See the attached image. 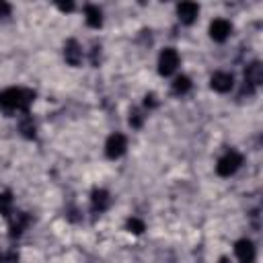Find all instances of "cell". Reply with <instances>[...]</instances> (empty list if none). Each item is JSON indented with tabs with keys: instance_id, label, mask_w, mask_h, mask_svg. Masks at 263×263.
Here are the masks:
<instances>
[{
	"instance_id": "cell-4",
	"label": "cell",
	"mask_w": 263,
	"mask_h": 263,
	"mask_svg": "<svg viewBox=\"0 0 263 263\" xmlns=\"http://www.w3.org/2000/svg\"><path fill=\"white\" fill-rule=\"evenodd\" d=\"M125 148H127V138L123 134H111L105 144V154L109 158H119L125 154Z\"/></svg>"
},
{
	"instance_id": "cell-3",
	"label": "cell",
	"mask_w": 263,
	"mask_h": 263,
	"mask_svg": "<svg viewBox=\"0 0 263 263\" xmlns=\"http://www.w3.org/2000/svg\"><path fill=\"white\" fill-rule=\"evenodd\" d=\"M177 66H179V53H177V49H173V47L162 49V53L158 58V72L162 76H171L177 70Z\"/></svg>"
},
{
	"instance_id": "cell-12",
	"label": "cell",
	"mask_w": 263,
	"mask_h": 263,
	"mask_svg": "<svg viewBox=\"0 0 263 263\" xmlns=\"http://www.w3.org/2000/svg\"><path fill=\"white\" fill-rule=\"evenodd\" d=\"M84 21H86V25L88 27H101V23H103V12H101V8L99 6H95V4H86L84 6Z\"/></svg>"
},
{
	"instance_id": "cell-5",
	"label": "cell",
	"mask_w": 263,
	"mask_h": 263,
	"mask_svg": "<svg viewBox=\"0 0 263 263\" xmlns=\"http://www.w3.org/2000/svg\"><path fill=\"white\" fill-rule=\"evenodd\" d=\"M261 80H263L261 64H259V62L249 64L247 70H245V88H247V92H253V90L261 84Z\"/></svg>"
},
{
	"instance_id": "cell-13",
	"label": "cell",
	"mask_w": 263,
	"mask_h": 263,
	"mask_svg": "<svg viewBox=\"0 0 263 263\" xmlns=\"http://www.w3.org/2000/svg\"><path fill=\"white\" fill-rule=\"evenodd\" d=\"M27 224H29V218H27L25 214H14V216L10 218V234H12V236H18V234L27 228Z\"/></svg>"
},
{
	"instance_id": "cell-17",
	"label": "cell",
	"mask_w": 263,
	"mask_h": 263,
	"mask_svg": "<svg viewBox=\"0 0 263 263\" xmlns=\"http://www.w3.org/2000/svg\"><path fill=\"white\" fill-rule=\"evenodd\" d=\"M127 228H129V232H134V234H140V232H144V222L142 220H138V218H129L127 220Z\"/></svg>"
},
{
	"instance_id": "cell-8",
	"label": "cell",
	"mask_w": 263,
	"mask_h": 263,
	"mask_svg": "<svg viewBox=\"0 0 263 263\" xmlns=\"http://www.w3.org/2000/svg\"><path fill=\"white\" fill-rule=\"evenodd\" d=\"M230 31H232V25H230L226 18H214L212 25H210V37H212L214 41H224V39H228Z\"/></svg>"
},
{
	"instance_id": "cell-1",
	"label": "cell",
	"mask_w": 263,
	"mask_h": 263,
	"mask_svg": "<svg viewBox=\"0 0 263 263\" xmlns=\"http://www.w3.org/2000/svg\"><path fill=\"white\" fill-rule=\"evenodd\" d=\"M33 99H35L33 90L12 86V88H6L0 92V107L4 111H27L29 105L33 103Z\"/></svg>"
},
{
	"instance_id": "cell-7",
	"label": "cell",
	"mask_w": 263,
	"mask_h": 263,
	"mask_svg": "<svg viewBox=\"0 0 263 263\" xmlns=\"http://www.w3.org/2000/svg\"><path fill=\"white\" fill-rule=\"evenodd\" d=\"M234 253H236V259L238 263H253L255 261V245L249 240V238H242L234 245Z\"/></svg>"
},
{
	"instance_id": "cell-20",
	"label": "cell",
	"mask_w": 263,
	"mask_h": 263,
	"mask_svg": "<svg viewBox=\"0 0 263 263\" xmlns=\"http://www.w3.org/2000/svg\"><path fill=\"white\" fill-rule=\"evenodd\" d=\"M144 105H146V107H156V97H154V95H146Z\"/></svg>"
},
{
	"instance_id": "cell-19",
	"label": "cell",
	"mask_w": 263,
	"mask_h": 263,
	"mask_svg": "<svg viewBox=\"0 0 263 263\" xmlns=\"http://www.w3.org/2000/svg\"><path fill=\"white\" fill-rule=\"evenodd\" d=\"M8 14H10V4L0 0V18H4V16H8Z\"/></svg>"
},
{
	"instance_id": "cell-14",
	"label": "cell",
	"mask_w": 263,
	"mask_h": 263,
	"mask_svg": "<svg viewBox=\"0 0 263 263\" xmlns=\"http://www.w3.org/2000/svg\"><path fill=\"white\" fill-rule=\"evenodd\" d=\"M189 88H191V80L187 76H177L175 78V82H173V92L175 95H185Z\"/></svg>"
},
{
	"instance_id": "cell-15",
	"label": "cell",
	"mask_w": 263,
	"mask_h": 263,
	"mask_svg": "<svg viewBox=\"0 0 263 263\" xmlns=\"http://www.w3.org/2000/svg\"><path fill=\"white\" fill-rule=\"evenodd\" d=\"M0 214L6 216V218H10V214H14L12 212V197H10V193H0Z\"/></svg>"
},
{
	"instance_id": "cell-9",
	"label": "cell",
	"mask_w": 263,
	"mask_h": 263,
	"mask_svg": "<svg viewBox=\"0 0 263 263\" xmlns=\"http://www.w3.org/2000/svg\"><path fill=\"white\" fill-rule=\"evenodd\" d=\"M177 14H179V21L183 25H191L199 14V6L195 2H181L177 6Z\"/></svg>"
},
{
	"instance_id": "cell-18",
	"label": "cell",
	"mask_w": 263,
	"mask_h": 263,
	"mask_svg": "<svg viewBox=\"0 0 263 263\" xmlns=\"http://www.w3.org/2000/svg\"><path fill=\"white\" fill-rule=\"evenodd\" d=\"M142 121H144V115H142L140 111H134V113L129 115V123H132L134 127H140V125H142Z\"/></svg>"
},
{
	"instance_id": "cell-6",
	"label": "cell",
	"mask_w": 263,
	"mask_h": 263,
	"mask_svg": "<svg viewBox=\"0 0 263 263\" xmlns=\"http://www.w3.org/2000/svg\"><path fill=\"white\" fill-rule=\"evenodd\" d=\"M210 86L218 92H228L234 86V76L230 72H214L210 78Z\"/></svg>"
},
{
	"instance_id": "cell-16",
	"label": "cell",
	"mask_w": 263,
	"mask_h": 263,
	"mask_svg": "<svg viewBox=\"0 0 263 263\" xmlns=\"http://www.w3.org/2000/svg\"><path fill=\"white\" fill-rule=\"evenodd\" d=\"M21 132H23V136H27V138H33V136H35V123H33L31 117H23V121H21Z\"/></svg>"
},
{
	"instance_id": "cell-10",
	"label": "cell",
	"mask_w": 263,
	"mask_h": 263,
	"mask_svg": "<svg viewBox=\"0 0 263 263\" xmlns=\"http://www.w3.org/2000/svg\"><path fill=\"white\" fill-rule=\"evenodd\" d=\"M64 58H66V62L70 66H78L82 62V47L78 45V41H74V39L66 41V45H64Z\"/></svg>"
},
{
	"instance_id": "cell-2",
	"label": "cell",
	"mask_w": 263,
	"mask_h": 263,
	"mask_svg": "<svg viewBox=\"0 0 263 263\" xmlns=\"http://www.w3.org/2000/svg\"><path fill=\"white\" fill-rule=\"evenodd\" d=\"M240 164H242V154L236 152V150H228V152L218 160L216 173H218L220 177H230V175H234V173L240 168Z\"/></svg>"
},
{
	"instance_id": "cell-21",
	"label": "cell",
	"mask_w": 263,
	"mask_h": 263,
	"mask_svg": "<svg viewBox=\"0 0 263 263\" xmlns=\"http://www.w3.org/2000/svg\"><path fill=\"white\" fill-rule=\"evenodd\" d=\"M58 6H60V10H64V12H70V10L74 8V4H70V2H68V4H58Z\"/></svg>"
},
{
	"instance_id": "cell-11",
	"label": "cell",
	"mask_w": 263,
	"mask_h": 263,
	"mask_svg": "<svg viewBox=\"0 0 263 263\" xmlns=\"http://www.w3.org/2000/svg\"><path fill=\"white\" fill-rule=\"evenodd\" d=\"M90 203H92V210L95 212H105L111 203V197L105 189H95L92 195H90Z\"/></svg>"
}]
</instances>
